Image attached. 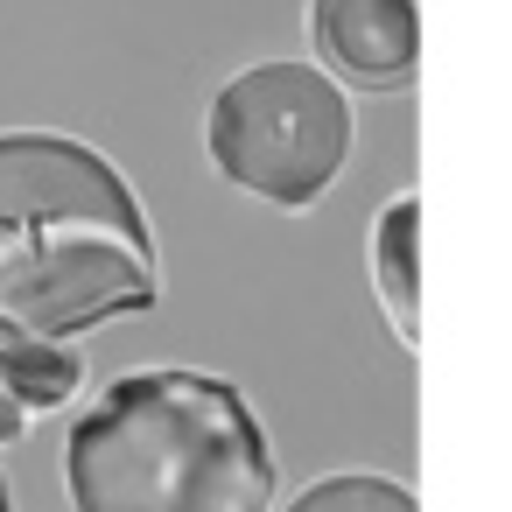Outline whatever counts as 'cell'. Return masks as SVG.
Segmentation results:
<instances>
[{
  "mask_svg": "<svg viewBox=\"0 0 512 512\" xmlns=\"http://www.w3.org/2000/svg\"><path fill=\"white\" fill-rule=\"evenodd\" d=\"M22 428H29V414L15 407V393H8V372H0V449H8Z\"/></svg>",
  "mask_w": 512,
  "mask_h": 512,
  "instance_id": "8",
  "label": "cell"
},
{
  "mask_svg": "<svg viewBox=\"0 0 512 512\" xmlns=\"http://www.w3.org/2000/svg\"><path fill=\"white\" fill-rule=\"evenodd\" d=\"M309 43L337 78L386 92V85H407L421 64V15L414 0H316Z\"/></svg>",
  "mask_w": 512,
  "mask_h": 512,
  "instance_id": "4",
  "label": "cell"
},
{
  "mask_svg": "<svg viewBox=\"0 0 512 512\" xmlns=\"http://www.w3.org/2000/svg\"><path fill=\"white\" fill-rule=\"evenodd\" d=\"M162 302L134 183L71 134H0V337L71 344Z\"/></svg>",
  "mask_w": 512,
  "mask_h": 512,
  "instance_id": "1",
  "label": "cell"
},
{
  "mask_svg": "<svg viewBox=\"0 0 512 512\" xmlns=\"http://www.w3.org/2000/svg\"><path fill=\"white\" fill-rule=\"evenodd\" d=\"M414 239H421V197H393L372 225V288H379V309L386 323L400 330V344L421 337V260H414Z\"/></svg>",
  "mask_w": 512,
  "mask_h": 512,
  "instance_id": "5",
  "label": "cell"
},
{
  "mask_svg": "<svg viewBox=\"0 0 512 512\" xmlns=\"http://www.w3.org/2000/svg\"><path fill=\"white\" fill-rule=\"evenodd\" d=\"M64 491L71 512H267L274 449L232 379L155 365L71 421Z\"/></svg>",
  "mask_w": 512,
  "mask_h": 512,
  "instance_id": "2",
  "label": "cell"
},
{
  "mask_svg": "<svg viewBox=\"0 0 512 512\" xmlns=\"http://www.w3.org/2000/svg\"><path fill=\"white\" fill-rule=\"evenodd\" d=\"M288 512H421V498L379 470H330V477L302 484L288 498Z\"/></svg>",
  "mask_w": 512,
  "mask_h": 512,
  "instance_id": "7",
  "label": "cell"
},
{
  "mask_svg": "<svg viewBox=\"0 0 512 512\" xmlns=\"http://www.w3.org/2000/svg\"><path fill=\"white\" fill-rule=\"evenodd\" d=\"M204 141L232 190L302 211L351 162V106L330 71L274 57V64H246L239 78L218 85Z\"/></svg>",
  "mask_w": 512,
  "mask_h": 512,
  "instance_id": "3",
  "label": "cell"
},
{
  "mask_svg": "<svg viewBox=\"0 0 512 512\" xmlns=\"http://www.w3.org/2000/svg\"><path fill=\"white\" fill-rule=\"evenodd\" d=\"M0 372H8V393H15L22 414L64 407L85 386V358L71 344H15V337H0Z\"/></svg>",
  "mask_w": 512,
  "mask_h": 512,
  "instance_id": "6",
  "label": "cell"
},
{
  "mask_svg": "<svg viewBox=\"0 0 512 512\" xmlns=\"http://www.w3.org/2000/svg\"><path fill=\"white\" fill-rule=\"evenodd\" d=\"M0 512H15V491H8V470H0Z\"/></svg>",
  "mask_w": 512,
  "mask_h": 512,
  "instance_id": "9",
  "label": "cell"
}]
</instances>
